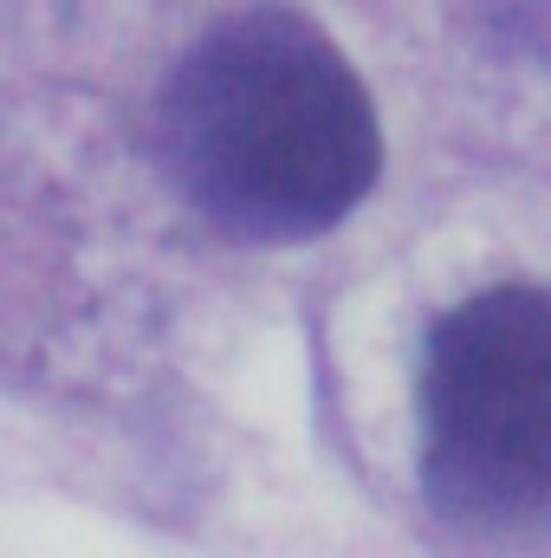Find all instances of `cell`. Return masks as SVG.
Segmentation results:
<instances>
[{
    "label": "cell",
    "mask_w": 551,
    "mask_h": 558,
    "mask_svg": "<svg viewBox=\"0 0 551 558\" xmlns=\"http://www.w3.org/2000/svg\"><path fill=\"white\" fill-rule=\"evenodd\" d=\"M156 156L241 241L338 228L383 169V131L351 59L305 13H241L169 78Z\"/></svg>",
    "instance_id": "obj_1"
},
{
    "label": "cell",
    "mask_w": 551,
    "mask_h": 558,
    "mask_svg": "<svg viewBox=\"0 0 551 558\" xmlns=\"http://www.w3.org/2000/svg\"><path fill=\"white\" fill-rule=\"evenodd\" d=\"M421 494L493 546H551V286H487L421 344Z\"/></svg>",
    "instance_id": "obj_2"
}]
</instances>
